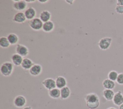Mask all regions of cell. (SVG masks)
<instances>
[{"label": "cell", "instance_id": "1", "mask_svg": "<svg viewBox=\"0 0 123 109\" xmlns=\"http://www.w3.org/2000/svg\"><path fill=\"white\" fill-rule=\"evenodd\" d=\"M87 107L89 109H97L100 105L98 96L95 93H89L84 97Z\"/></svg>", "mask_w": 123, "mask_h": 109}, {"label": "cell", "instance_id": "2", "mask_svg": "<svg viewBox=\"0 0 123 109\" xmlns=\"http://www.w3.org/2000/svg\"><path fill=\"white\" fill-rule=\"evenodd\" d=\"M13 70L14 65L10 61H5L0 66V73L5 77L11 76L13 73Z\"/></svg>", "mask_w": 123, "mask_h": 109}, {"label": "cell", "instance_id": "3", "mask_svg": "<svg viewBox=\"0 0 123 109\" xmlns=\"http://www.w3.org/2000/svg\"><path fill=\"white\" fill-rule=\"evenodd\" d=\"M43 23L39 18L36 17L28 21L30 27L35 31H39L42 29Z\"/></svg>", "mask_w": 123, "mask_h": 109}, {"label": "cell", "instance_id": "4", "mask_svg": "<svg viewBox=\"0 0 123 109\" xmlns=\"http://www.w3.org/2000/svg\"><path fill=\"white\" fill-rule=\"evenodd\" d=\"M112 38L110 37H104L101 38L98 43L99 48L103 50H105L109 48L111 45Z\"/></svg>", "mask_w": 123, "mask_h": 109}, {"label": "cell", "instance_id": "5", "mask_svg": "<svg viewBox=\"0 0 123 109\" xmlns=\"http://www.w3.org/2000/svg\"><path fill=\"white\" fill-rule=\"evenodd\" d=\"M13 8L17 11L22 12L27 9V3L25 0H13Z\"/></svg>", "mask_w": 123, "mask_h": 109}, {"label": "cell", "instance_id": "6", "mask_svg": "<svg viewBox=\"0 0 123 109\" xmlns=\"http://www.w3.org/2000/svg\"><path fill=\"white\" fill-rule=\"evenodd\" d=\"M13 105L17 108H23L26 104V98L23 95H18L15 97L13 100Z\"/></svg>", "mask_w": 123, "mask_h": 109}, {"label": "cell", "instance_id": "7", "mask_svg": "<svg viewBox=\"0 0 123 109\" xmlns=\"http://www.w3.org/2000/svg\"><path fill=\"white\" fill-rule=\"evenodd\" d=\"M15 52L16 53L21 55L23 57H25L29 54V49L25 45L21 44H18L16 45Z\"/></svg>", "mask_w": 123, "mask_h": 109}, {"label": "cell", "instance_id": "8", "mask_svg": "<svg viewBox=\"0 0 123 109\" xmlns=\"http://www.w3.org/2000/svg\"><path fill=\"white\" fill-rule=\"evenodd\" d=\"M42 85L48 91L56 87L55 80L52 78H47L42 82Z\"/></svg>", "mask_w": 123, "mask_h": 109}, {"label": "cell", "instance_id": "9", "mask_svg": "<svg viewBox=\"0 0 123 109\" xmlns=\"http://www.w3.org/2000/svg\"><path fill=\"white\" fill-rule=\"evenodd\" d=\"M42 72V66L38 63H35L29 70V74L33 76L39 75Z\"/></svg>", "mask_w": 123, "mask_h": 109}, {"label": "cell", "instance_id": "10", "mask_svg": "<svg viewBox=\"0 0 123 109\" xmlns=\"http://www.w3.org/2000/svg\"><path fill=\"white\" fill-rule=\"evenodd\" d=\"M112 102L114 105L117 106H120L123 103V94L120 90L115 93L112 99Z\"/></svg>", "mask_w": 123, "mask_h": 109}, {"label": "cell", "instance_id": "11", "mask_svg": "<svg viewBox=\"0 0 123 109\" xmlns=\"http://www.w3.org/2000/svg\"><path fill=\"white\" fill-rule=\"evenodd\" d=\"M24 13L26 18V20L30 21L36 18V16L37 15V12L36 9L34 7L30 6L28 7L25 11Z\"/></svg>", "mask_w": 123, "mask_h": 109}, {"label": "cell", "instance_id": "12", "mask_svg": "<svg viewBox=\"0 0 123 109\" xmlns=\"http://www.w3.org/2000/svg\"><path fill=\"white\" fill-rule=\"evenodd\" d=\"M23 59L24 58L22 56L16 53L13 54L11 58V62L15 66H21Z\"/></svg>", "mask_w": 123, "mask_h": 109}, {"label": "cell", "instance_id": "13", "mask_svg": "<svg viewBox=\"0 0 123 109\" xmlns=\"http://www.w3.org/2000/svg\"><path fill=\"white\" fill-rule=\"evenodd\" d=\"M26 20V18L25 13L22 12H18L14 14L13 17V22L18 24L24 23L25 22Z\"/></svg>", "mask_w": 123, "mask_h": 109}, {"label": "cell", "instance_id": "14", "mask_svg": "<svg viewBox=\"0 0 123 109\" xmlns=\"http://www.w3.org/2000/svg\"><path fill=\"white\" fill-rule=\"evenodd\" d=\"M56 87L61 89L67 86V82L66 79L62 76H58L55 79Z\"/></svg>", "mask_w": 123, "mask_h": 109}, {"label": "cell", "instance_id": "15", "mask_svg": "<svg viewBox=\"0 0 123 109\" xmlns=\"http://www.w3.org/2000/svg\"><path fill=\"white\" fill-rule=\"evenodd\" d=\"M51 17V12L48 10H43L39 14V18L44 23L50 21Z\"/></svg>", "mask_w": 123, "mask_h": 109}, {"label": "cell", "instance_id": "16", "mask_svg": "<svg viewBox=\"0 0 123 109\" xmlns=\"http://www.w3.org/2000/svg\"><path fill=\"white\" fill-rule=\"evenodd\" d=\"M55 27L54 23L51 21L44 23L43 24L42 30L46 33H50L52 32Z\"/></svg>", "mask_w": 123, "mask_h": 109}, {"label": "cell", "instance_id": "17", "mask_svg": "<svg viewBox=\"0 0 123 109\" xmlns=\"http://www.w3.org/2000/svg\"><path fill=\"white\" fill-rule=\"evenodd\" d=\"M35 63L29 58H25L21 64V67L25 70H29Z\"/></svg>", "mask_w": 123, "mask_h": 109}, {"label": "cell", "instance_id": "18", "mask_svg": "<svg viewBox=\"0 0 123 109\" xmlns=\"http://www.w3.org/2000/svg\"><path fill=\"white\" fill-rule=\"evenodd\" d=\"M115 93L113 90L105 89L103 90L102 95L103 97L108 101L112 100Z\"/></svg>", "mask_w": 123, "mask_h": 109}, {"label": "cell", "instance_id": "19", "mask_svg": "<svg viewBox=\"0 0 123 109\" xmlns=\"http://www.w3.org/2000/svg\"><path fill=\"white\" fill-rule=\"evenodd\" d=\"M103 87L106 89H111L112 90L115 87V82L107 78L104 79L102 83Z\"/></svg>", "mask_w": 123, "mask_h": 109}, {"label": "cell", "instance_id": "20", "mask_svg": "<svg viewBox=\"0 0 123 109\" xmlns=\"http://www.w3.org/2000/svg\"><path fill=\"white\" fill-rule=\"evenodd\" d=\"M48 94L49 97L53 99H59L61 97L60 89L57 87L49 90Z\"/></svg>", "mask_w": 123, "mask_h": 109}, {"label": "cell", "instance_id": "21", "mask_svg": "<svg viewBox=\"0 0 123 109\" xmlns=\"http://www.w3.org/2000/svg\"><path fill=\"white\" fill-rule=\"evenodd\" d=\"M61 98L62 99H66L68 98L71 95V90L70 88L66 86L60 89Z\"/></svg>", "mask_w": 123, "mask_h": 109}, {"label": "cell", "instance_id": "22", "mask_svg": "<svg viewBox=\"0 0 123 109\" xmlns=\"http://www.w3.org/2000/svg\"><path fill=\"white\" fill-rule=\"evenodd\" d=\"M10 44L11 45H15L18 44L19 38L18 36L15 33H10L7 36Z\"/></svg>", "mask_w": 123, "mask_h": 109}, {"label": "cell", "instance_id": "23", "mask_svg": "<svg viewBox=\"0 0 123 109\" xmlns=\"http://www.w3.org/2000/svg\"><path fill=\"white\" fill-rule=\"evenodd\" d=\"M11 45L8 38L6 36H1L0 38V46L3 48H6Z\"/></svg>", "mask_w": 123, "mask_h": 109}, {"label": "cell", "instance_id": "24", "mask_svg": "<svg viewBox=\"0 0 123 109\" xmlns=\"http://www.w3.org/2000/svg\"><path fill=\"white\" fill-rule=\"evenodd\" d=\"M118 74L119 73L117 71L114 70L111 71L109 72L108 74V78L114 82L116 81Z\"/></svg>", "mask_w": 123, "mask_h": 109}, {"label": "cell", "instance_id": "25", "mask_svg": "<svg viewBox=\"0 0 123 109\" xmlns=\"http://www.w3.org/2000/svg\"><path fill=\"white\" fill-rule=\"evenodd\" d=\"M116 82L120 85H123V73H119Z\"/></svg>", "mask_w": 123, "mask_h": 109}, {"label": "cell", "instance_id": "26", "mask_svg": "<svg viewBox=\"0 0 123 109\" xmlns=\"http://www.w3.org/2000/svg\"><path fill=\"white\" fill-rule=\"evenodd\" d=\"M115 12L120 14H123V6L116 5L115 7Z\"/></svg>", "mask_w": 123, "mask_h": 109}, {"label": "cell", "instance_id": "27", "mask_svg": "<svg viewBox=\"0 0 123 109\" xmlns=\"http://www.w3.org/2000/svg\"><path fill=\"white\" fill-rule=\"evenodd\" d=\"M116 5L119 6H123V0H117L116 1Z\"/></svg>", "mask_w": 123, "mask_h": 109}, {"label": "cell", "instance_id": "28", "mask_svg": "<svg viewBox=\"0 0 123 109\" xmlns=\"http://www.w3.org/2000/svg\"><path fill=\"white\" fill-rule=\"evenodd\" d=\"M65 1L67 3H68V4H70V5H72L73 3H74V0H65Z\"/></svg>", "mask_w": 123, "mask_h": 109}, {"label": "cell", "instance_id": "29", "mask_svg": "<svg viewBox=\"0 0 123 109\" xmlns=\"http://www.w3.org/2000/svg\"><path fill=\"white\" fill-rule=\"evenodd\" d=\"M49 0H38V1L40 3H46L47 2H48Z\"/></svg>", "mask_w": 123, "mask_h": 109}, {"label": "cell", "instance_id": "30", "mask_svg": "<svg viewBox=\"0 0 123 109\" xmlns=\"http://www.w3.org/2000/svg\"><path fill=\"white\" fill-rule=\"evenodd\" d=\"M25 1L27 3H33L36 2L35 0H26Z\"/></svg>", "mask_w": 123, "mask_h": 109}, {"label": "cell", "instance_id": "31", "mask_svg": "<svg viewBox=\"0 0 123 109\" xmlns=\"http://www.w3.org/2000/svg\"><path fill=\"white\" fill-rule=\"evenodd\" d=\"M22 109H32V108L31 106H26L24 107Z\"/></svg>", "mask_w": 123, "mask_h": 109}, {"label": "cell", "instance_id": "32", "mask_svg": "<svg viewBox=\"0 0 123 109\" xmlns=\"http://www.w3.org/2000/svg\"><path fill=\"white\" fill-rule=\"evenodd\" d=\"M119 109H123V103L119 106Z\"/></svg>", "mask_w": 123, "mask_h": 109}, {"label": "cell", "instance_id": "33", "mask_svg": "<svg viewBox=\"0 0 123 109\" xmlns=\"http://www.w3.org/2000/svg\"><path fill=\"white\" fill-rule=\"evenodd\" d=\"M117 109L116 108H114V107H109V108H108L107 109Z\"/></svg>", "mask_w": 123, "mask_h": 109}]
</instances>
